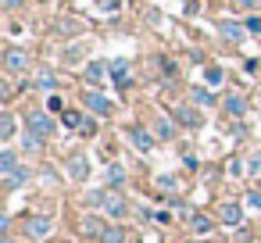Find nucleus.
Masks as SVG:
<instances>
[{
	"label": "nucleus",
	"instance_id": "nucleus-1",
	"mask_svg": "<svg viewBox=\"0 0 261 243\" xmlns=\"http://www.w3.org/2000/svg\"><path fill=\"white\" fill-rule=\"evenodd\" d=\"M79 100H83V107L90 111V115H97V118H108V115H115V100H108L100 90H93V86H86V90H79Z\"/></svg>",
	"mask_w": 261,
	"mask_h": 243
},
{
	"label": "nucleus",
	"instance_id": "nucleus-2",
	"mask_svg": "<svg viewBox=\"0 0 261 243\" xmlns=\"http://www.w3.org/2000/svg\"><path fill=\"white\" fill-rule=\"evenodd\" d=\"M25 129H33L36 136L50 140V136L58 132V122L50 118V111H29V115H25Z\"/></svg>",
	"mask_w": 261,
	"mask_h": 243
},
{
	"label": "nucleus",
	"instance_id": "nucleus-3",
	"mask_svg": "<svg viewBox=\"0 0 261 243\" xmlns=\"http://www.w3.org/2000/svg\"><path fill=\"white\" fill-rule=\"evenodd\" d=\"M29 50H22V47H8L4 50V72L8 75H25L29 72Z\"/></svg>",
	"mask_w": 261,
	"mask_h": 243
},
{
	"label": "nucleus",
	"instance_id": "nucleus-4",
	"mask_svg": "<svg viewBox=\"0 0 261 243\" xmlns=\"http://www.w3.org/2000/svg\"><path fill=\"white\" fill-rule=\"evenodd\" d=\"M125 136H129V143H133L140 154H150V150H154V143H158L154 129H147V125H125Z\"/></svg>",
	"mask_w": 261,
	"mask_h": 243
},
{
	"label": "nucleus",
	"instance_id": "nucleus-5",
	"mask_svg": "<svg viewBox=\"0 0 261 243\" xmlns=\"http://www.w3.org/2000/svg\"><path fill=\"white\" fill-rule=\"evenodd\" d=\"M172 115H175V122L186 125V129H200V125H204V115L197 111V104H175Z\"/></svg>",
	"mask_w": 261,
	"mask_h": 243
},
{
	"label": "nucleus",
	"instance_id": "nucleus-6",
	"mask_svg": "<svg viewBox=\"0 0 261 243\" xmlns=\"http://www.w3.org/2000/svg\"><path fill=\"white\" fill-rule=\"evenodd\" d=\"M104 211H108V218H115V222H122V218H129V200H125L122 193H111V190H108V200H104Z\"/></svg>",
	"mask_w": 261,
	"mask_h": 243
},
{
	"label": "nucleus",
	"instance_id": "nucleus-7",
	"mask_svg": "<svg viewBox=\"0 0 261 243\" xmlns=\"http://www.w3.org/2000/svg\"><path fill=\"white\" fill-rule=\"evenodd\" d=\"M50 232H54V222H50L47 214H33V218H25V236L43 239V236H50Z\"/></svg>",
	"mask_w": 261,
	"mask_h": 243
},
{
	"label": "nucleus",
	"instance_id": "nucleus-8",
	"mask_svg": "<svg viewBox=\"0 0 261 243\" xmlns=\"http://www.w3.org/2000/svg\"><path fill=\"white\" fill-rule=\"evenodd\" d=\"M218 218H222V225L236 229V225L243 222V207H240V200H225V204L218 207Z\"/></svg>",
	"mask_w": 261,
	"mask_h": 243
},
{
	"label": "nucleus",
	"instance_id": "nucleus-9",
	"mask_svg": "<svg viewBox=\"0 0 261 243\" xmlns=\"http://www.w3.org/2000/svg\"><path fill=\"white\" fill-rule=\"evenodd\" d=\"M222 111H225L229 118H243V115H247V100H243V93H225V97H222Z\"/></svg>",
	"mask_w": 261,
	"mask_h": 243
},
{
	"label": "nucleus",
	"instance_id": "nucleus-10",
	"mask_svg": "<svg viewBox=\"0 0 261 243\" xmlns=\"http://www.w3.org/2000/svg\"><path fill=\"white\" fill-rule=\"evenodd\" d=\"M86 86H97V83H104V75H111V65L108 61H86Z\"/></svg>",
	"mask_w": 261,
	"mask_h": 243
},
{
	"label": "nucleus",
	"instance_id": "nucleus-11",
	"mask_svg": "<svg viewBox=\"0 0 261 243\" xmlns=\"http://www.w3.org/2000/svg\"><path fill=\"white\" fill-rule=\"evenodd\" d=\"M108 225H111V222H104L100 214H83V232H86L90 239H100V236L108 232Z\"/></svg>",
	"mask_w": 261,
	"mask_h": 243
},
{
	"label": "nucleus",
	"instance_id": "nucleus-12",
	"mask_svg": "<svg viewBox=\"0 0 261 243\" xmlns=\"http://www.w3.org/2000/svg\"><path fill=\"white\" fill-rule=\"evenodd\" d=\"M68 175H72L75 182H83V179L90 175V157H86V154H72V157H68Z\"/></svg>",
	"mask_w": 261,
	"mask_h": 243
},
{
	"label": "nucleus",
	"instance_id": "nucleus-13",
	"mask_svg": "<svg viewBox=\"0 0 261 243\" xmlns=\"http://www.w3.org/2000/svg\"><path fill=\"white\" fill-rule=\"evenodd\" d=\"M218 33H222V40H229V43H243V40H247V25H240V22H222Z\"/></svg>",
	"mask_w": 261,
	"mask_h": 243
},
{
	"label": "nucleus",
	"instance_id": "nucleus-14",
	"mask_svg": "<svg viewBox=\"0 0 261 243\" xmlns=\"http://www.w3.org/2000/svg\"><path fill=\"white\" fill-rule=\"evenodd\" d=\"M33 86H36L40 93H54V90H58V75H54L50 68H40L36 79H33Z\"/></svg>",
	"mask_w": 261,
	"mask_h": 243
},
{
	"label": "nucleus",
	"instance_id": "nucleus-15",
	"mask_svg": "<svg viewBox=\"0 0 261 243\" xmlns=\"http://www.w3.org/2000/svg\"><path fill=\"white\" fill-rule=\"evenodd\" d=\"M18 168H22V165H18V154H15L11 147H4V150H0V175L8 179V175L18 172Z\"/></svg>",
	"mask_w": 261,
	"mask_h": 243
},
{
	"label": "nucleus",
	"instance_id": "nucleus-16",
	"mask_svg": "<svg viewBox=\"0 0 261 243\" xmlns=\"http://www.w3.org/2000/svg\"><path fill=\"white\" fill-rule=\"evenodd\" d=\"M190 100H193L197 107H215V104H222V100H218L211 90H204V86H193V90H190Z\"/></svg>",
	"mask_w": 261,
	"mask_h": 243
},
{
	"label": "nucleus",
	"instance_id": "nucleus-17",
	"mask_svg": "<svg viewBox=\"0 0 261 243\" xmlns=\"http://www.w3.org/2000/svg\"><path fill=\"white\" fill-rule=\"evenodd\" d=\"M29 179H33V168H29V165H22L18 172H11V175L4 179V190H18V186H25Z\"/></svg>",
	"mask_w": 261,
	"mask_h": 243
},
{
	"label": "nucleus",
	"instance_id": "nucleus-18",
	"mask_svg": "<svg viewBox=\"0 0 261 243\" xmlns=\"http://www.w3.org/2000/svg\"><path fill=\"white\" fill-rule=\"evenodd\" d=\"M190 229H193L197 236H207V232H215V222H211L207 214H200V211H193V214H190Z\"/></svg>",
	"mask_w": 261,
	"mask_h": 243
},
{
	"label": "nucleus",
	"instance_id": "nucleus-19",
	"mask_svg": "<svg viewBox=\"0 0 261 243\" xmlns=\"http://www.w3.org/2000/svg\"><path fill=\"white\" fill-rule=\"evenodd\" d=\"M15 129H18L15 115H11V111H4V115H0V140L11 143V140H15Z\"/></svg>",
	"mask_w": 261,
	"mask_h": 243
},
{
	"label": "nucleus",
	"instance_id": "nucleus-20",
	"mask_svg": "<svg viewBox=\"0 0 261 243\" xmlns=\"http://www.w3.org/2000/svg\"><path fill=\"white\" fill-rule=\"evenodd\" d=\"M43 143H47V140H43V136H36L33 129H25V132H22V150H29V154H40V150H43Z\"/></svg>",
	"mask_w": 261,
	"mask_h": 243
},
{
	"label": "nucleus",
	"instance_id": "nucleus-21",
	"mask_svg": "<svg viewBox=\"0 0 261 243\" xmlns=\"http://www.w3.org/2000/svg\"><path fill=\"white\" fill-rule=\"evenodd\" d=\"M125 239H129V232H125L118 222H111V225H108V232H104L97 243H125Z\"/></svg>",
	"mask_w": 261,
	"mask_h": 243
},
{
	"label": "nucleus",
	"instance_id": "nucleus-22",
	"mask_svg": "<svg viewBox=\"0 0 261 243\" xmlns=\"http://www.w3.org/2000/svg\"><path fill=\"white\" fill-rule=\"evenodd\" d=\"M154 136H158V140H172V136H175V122H168V118H154Z\"/></svg>",
	"mask_w": 261,
	"mask_h": 243
},
{
	"label": "nucleus",
	"instance_id": "nucleus-23",
	"mask_svg": "<svg viewBox=\"0 0 261 243\" xmlns=\"http://www.w3.org/2000/svg\"><path fill=\"white\" fill-rule=\"evenodd\" d=\"M104 179H108V186L122 190V186H125V168H122V165H108V175H104Z\"/></svg>",
	"mask_w": 261,
	"mask_h": 243
},
{
	"label": "nucleus",
	"instance_id": "nucleus-24",
	"mask_svg": "<svg viewBox=\"0 0 261 243\" xmlns=\"http://www.w3.org/2000/svg\"><path fill=\"white\" fill-rule=\"evenodd\" d=\"M104 200H108V190H90V193H83V204H86V207H104Z\"/></svg>",
	"mask_w": 261,
	"mask_h": 243
},
{
	"label": "nucleus",
	"instance_id": "nucleus-25",
	"mask_svg": "<svg viewBox=\"0 0 261 243\" xmlns=\"http://www.w3.org/2000/svg\"><path fill=\"white\" fill-rule=\"evenodd\" d=\"M222 79H225V75H222L218 65H207V68H204V83H207V86H222Z\"/></svg>",
	"mask_w": 261,
	"mask_h": 243
},
{
	"label": "nucleus",
	"instance_id": "nucleus-26",
	"mask_svg": "<svg viewBox=\"0 0 261 243\" xmlns=\"http://www.w3.org/2000/svg\"><path fill=\"white\" fill-rule=\"evenodd\" d=\"M108 65H111V79L129 75V61H125V58H115V61H108Z\"/></svg>",
	"mask_w": 261,
	"mask_h": 243
},
{
	"label": "nucleus",
	"instance_id": "nucleus-27",
	"mask_svg": "<svg viewBox=\"0 0 261 243\" xmlns=\"http://www.w3.org/2000/svg\"><path fill=\"white\" fill-rule=\"evenodd\" d=\"M47 111H50V115H65V100H61V93H47Z\"/></svg>",
	"mask_w": 261,
	"mask_h": 243
},
{
	"label": "nucleus",
	"instance_id": "nucleus-28",
	"mask_svg": "<svg viewBox=\"0 0 261 243\" xmlns=\"http://www.w3.org/2000/svg\"><path fill=\"white\" fill-rule=\"evenodd\" d=\"M61 122H65L68 129H79V125L86 122V115H83V111H65V115H61Z\"/></svg>",
	"mask_w": 261,
	"mask_h": 243
},
{
	"label": "nucleus",
	"instance_id": "nucleus-29",
	"mask_svg": "<svg viewBox=\"0 0 261 243\" xmlns=\"http://www.w3.org/2000/svg\"><path fill=\"white\" fill-rule=\"evenodd\" d=\"M247 175L261 179V154H250V157H247Z\"/></svg>",
	"mask_w": 261,
	"mask_h": 243
},
{
	"label": "nucleus",
	"instance_id": "nucleus-30",
	"mask_svg": "<svg viewBox=\"0 0 261 243\" xmlns=\"http://www.w3.org/2000/svg\"><path fill=\"white\" fill-rule=\"evenodd\" d=\"M79 136H97V118H90V115H86V122L79 125Z\"/></svg>",
	"mask_w": 261,
	"mask_h": 243
},
{
	"label": "nucleus",
	"instance_id": "nucleus-31",
	"mask_svg": "<svg viewBox=\"0 0 261 243\" xmlns=\"http://www.w3.org/2000/svg\"><path fill=\"white\" fill-rule=\"evenodd\" d=\"M247 207L261 214V190H250V193H247Z\"/></svg>",
	"mask_w": 261,
	"mask_h": 243
},
{
	"label": "nucleus",
	"instance_id": "nucleus-32",
	"mask_svg": "<svg viewBox=\"0 0 261 243\" xmlns=\"http://www.w3.org/2000/svg\"><path fill=\"white\" fill-rule=\"evenodd\" d=\"M158 186H161V190H175L179 179H175V175H158Z\"/></svg>",
	"mask_w": 261,
	"mask_h": 243
},
{
	"label": "nucleus",
	"instance_id": "nucleus-33",
	"mask_svg": "<svg viewBox=\"0 0 261 243\" xmlns=\"http://www.w3.org/2000/svg\"><path fill=\"white\" fill-rule=\"evenodd\" d=\"M243 25H247V33H254V36H261V18H257V15H250V18H247Z\"/></svg>",
	"mask_w": 261,
	"mask_h": 243
},
{
	"label": "nucleus",
	"instance_id": "nucleus-34",
	"mask_svg": "<svg viewBox=\"0 0 261 243\" xmlns=\"http://www.w3.org/2000/svg\"><path fill=\"white\" fill-rule=\"evenodd\" d=\"M22 4H25V0H0V8H4L8 15H15V11H18Z\"/></svg>",
	"mask_w": 261,
	"mask_h": 243
},
{
	"label": "nucleus",
	"instance_id": "nucleus-35",
	"mask_svg": "<svg viewBox=\"0 0 261 243\" xmlns=\"http://www.w3.org/2000/svg\"><path fill=\"white\" fill-rule=\"evenodd\" d=\"M232 4H236L240 11H254V8L261 4V0H232Z\"/></svg>",
	"mask_w": 261,
	"mask_h": 243
},
{
	"label": "nucleus",
	"instance_id": "nucleus-36",
	"mask_svg": "<svg viewBox=\"0 0 261 243\" xmlns=\"http://www.w3.org/2000/svg\"><path fill=\"white\" fill-rule=\"evenodd\" d=\"M158 61H161V72L165 75H175V61H168V58H158Z\"/></svg>",
	"mask_w": 261,
	"mask_h": 243
},
{
	"label": "nucleus",
	"instance_id": "nucleus-37",
	"mask_svg": "<svg viewBox=\"0 0 261 243\" xmlns=\"http://www.w3.org/2000/svg\"><path fill=\"white\" fill-rule=\"evenodd\" d=\"M100 4H104V11H118V4H122V0H100Z\"/></svg>",
	"mask_w": 261,
	"mask_h": 243
},
{
	"label": "nucleus",
	"instance_id": "nucleus-38",
	"mask_svg": "<svg viewBox=\"0 0 261 243\" xmlns=\"http://www.w3.org/2000/svg\"><path fill=\"white\" fill-rule=\"evenodd\" d=\"M0 243H15V239H11V232H8V236H0Z\"/></svg>",
	"mask_w": 261,
	"mask_h": 243
},
{
	"label": "nucleus",
	"instance_id": "nucleus-39",
	"mask_svg": "<svg viewBox=\"0 0 261 243\" xmlns=\"http://www.w3.org/2000/svg\"><path fill=\"white\" fill-rule=\"evenodd\" d=\"M33 4H50V0H33Z\"/></svg>",
	"mask_w": 261,
	"mask_h": 243
},
{
	"label": "nucleus",
	"instance_id": "nucleus-40",
	"mask_svg": "<svg viewBox=\"0 0 261 243\" xmlns=\"http://www.w3.org/2000/svg\"><path fill=\"white\" fill-rule=\"evenodd\" d=\"M257 190H261V182H257Z\"/></svg>",
	"mask_w": 261,
	"mask_h": 243
},
{
	"label": "nucleus",
	"instance_id": "nucleus-41",
	"mask_svg": "<svg viewBox=\"0 0 261 243\" xmlns=\"http://www.w3.org/2000/svg\"><path fill=\"white\" fill-rule=\"evenodd\" d=\"M247 243H250V239H247Z\"/></svg>",
	"mask_w": 261,
	"mask_h": 243
}]
</instances>
